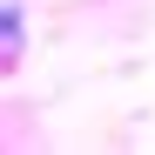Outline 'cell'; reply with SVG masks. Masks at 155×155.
<instances>
[]
</instances>
